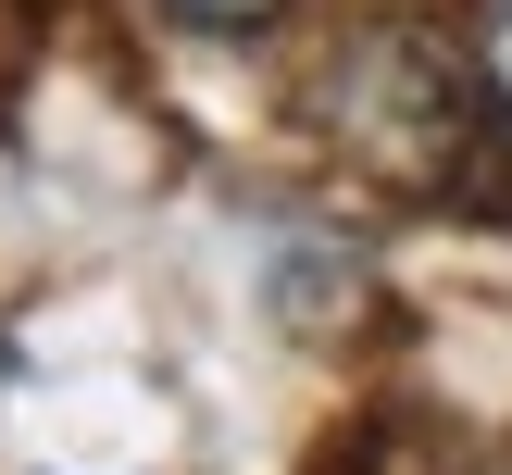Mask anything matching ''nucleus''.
Segmentation results:
<instances>
[{
    "label": "nucleus",
    "mask_w": 512,
    "mask_h": 475,
    "mask_svg": "<svg viewBox=\"0 0 512 475\" xmlns=\"http://www.w3.org/2000/svg\"><path fill=\"white\" fill-rule=\"evenodd\" d=\"M475 88H488V75H475ZM475 88L450 75V50H425V38H350L338 63H325V125H338L375 175H400V188H450L463 150H475Z\"/></svg>",
    "instance_id": "obj_1"
},
{
    "label": "nucleus",
    "mask_w": 512,
    "mask_h": 475,
    "mask_svg": "<svg viewBox=\"0 0 512 475\" xmlns=\"http://www.w3.org/2000/svg\"><path fill=\"white\" fill-rule=\"evenodd\" d=\"M175 25H188V38H263L275 13H288V0H163Z\"/></svg>",
    "instance_id": "obj_2"
},
{
    "label": "nucleus",
    "mask_w": 512,
    "mask_h": 475,
    "mask_svg": "<svg viewBox=\"0 0 512 475\" xmlns=\"http://www.w3.org/2000/svg\"><path fill=\"white\" fill-rule=\"evenodd\" d=\"M475 75H488V100L512 113V0H475Z\"/></svg>",
    "instance_id": "obj_3"
}]
</instances>
